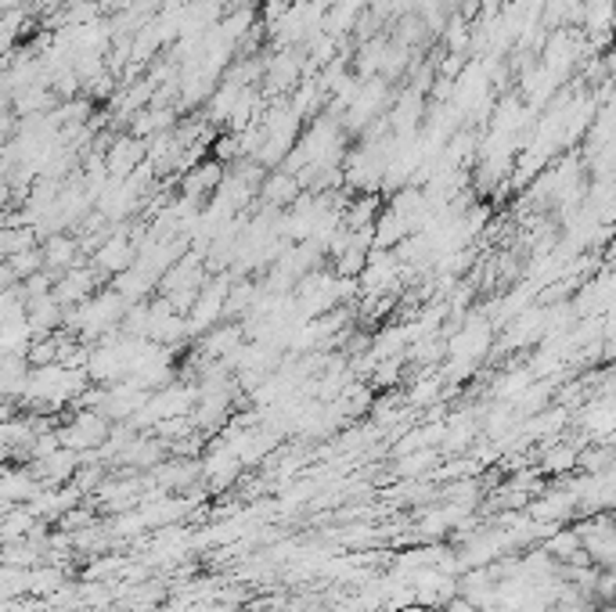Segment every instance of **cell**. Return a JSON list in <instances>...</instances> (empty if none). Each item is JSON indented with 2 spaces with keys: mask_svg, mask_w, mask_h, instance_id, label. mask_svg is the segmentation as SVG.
Segmentation results:
<instances>
[{
  "mask_svg": "<svg viewBox=\"0 0 616 612\" xmlns=\"http://www.w3.org/2000/svg\"><path fill=\"white\" fill-rule=\"evenodd\" d=\"M58 439H62V447H69V450H98L104 439H108V421H104V414H98V410H84V414H76L65 429H58Z\"/></svg>",
  "mask_w": 616,
  "mask_h": 612,
  "instance_id": "cell-1",
  "label": "cell"
},
{
  "mask_svg": "<svg viewBox=\"0 0 616 612\" xmlns=\"http://www.w3.org/2000/svg\"><path fill=\"white\" fill-rule=\"evenodd\" d=\"M44 487L33 479L29 469H0V505H18V501H33Z\"/></svg>",
  "mask_w": 616,
  "mask_h": 612,
  "instance_id": "cell-2",
  "label": "cell"
},
{
  "mask_svg": "<svg viewBox=\"0 0 616 612\" xmlns=\"http://www.w3.org/2000/svg\"><path fill=\"white\" fill-rule=\"evenodd\" d=\"M65 584V573L58 569V566H40V569H29V595H44V598H51L58 587Z\"/></svg>",
  "mask_w": 616,
  "mask_h": 612,
  "instance_id": "cell-3",
  "label": "cell"
},
{
  "mask_svg": "<svg viewBox=\"0 0 616 612\" xmlns=\"http://www.w3.org/2000/svg\"><path fill=\"white\" fill-rule=\"evenodd\" d=\"M577 447H570V443H559V447H551V450H544V469L548 472H570L573 465H577Z\"/></svg>",
  "mask_w": 616,
  "mask_h": 612,
  "instance_id": "cell-4",
  "label": "cell"
},
{
  "mask_svg": "<svg viewBox=\"0 0 616 612\" xmlns=\"http://www.w3.org/2000/svg\"><path fill=\"white\" fill-rule=\"evenodd\" d=\"M126 566V558H115V555H102L91 562L87 569V580H108V577H119V569Z\"/></svg>",
  "mask_w": 616,
  "mask_h": 612,
  "instance_id": "cell-5",
  "label": "cell"
},
{
  "mask_svg": "<svg viewBox=\"0 0 616 612\" xmlns=\"http://www.w3.org/2000/svg\"><path fill=\"white\" fill-rule=\"evenodd\" d=\"M432 458H436V454H429V450H425V454H411V458H404V461H401V472H422V469H429V465H432Z\"/></svg>",
  "mask_w": 616,
  "mask_h": 612,
  "instance_id": "cell-6",
  "label": "cell"
},
{
  "mask_svg": "<svg viewBox=\"0 0 616 612\" xmlns=\"http://www.w3.org/2000/svg\"><path fill=\"white\" fill-rule=\"evenodd\" d=\"M47 260H51V263H65V260H73V245H65V242H51Z\"/></svg>",
  "mask_w": 616,
  "mask_h": 612,
  "instance_id": "cell-7",
  "label": "cell"
},
{
  "mask_svg": "<svg viewBox=\"0 0 616 612\" xmlns=\"http://www.w3.org/2000/svg\"><path fill=\"white\" fill-rule=\"evenodd\" d=\"M7 418H11V408H7V404H0V421H7Z\"/></svg>",
  "mask_w": 616,
  "mask_h": 612,
  "instance_id": "cell-8",
  "label": "cell"
}]
</instances>
